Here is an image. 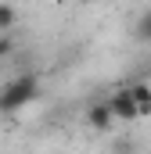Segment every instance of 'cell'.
<instances>
[{
    "instance_id": "1",
    "label": "cell",
    "mask_w": 151,
    "mask_h": 154,
    "mask_svg": "<svg viewBox=\"0 0 151 154\" xmlns=\"http://www.w3.org/2000/svg\"><path fill=\"white\" fill-rule=\"evenodd\" d=\"M40 97V79L36 72H22L0 90V115H18L25 104H33Z\"/></svg>"
},
{
    "instance_id": "2",
    "label": "cell",
    "mask_w": 151,
    "mask_h": 154,
    "mask_svg": "<svg viewBox=\"0 0 151 154\" xmlns=\"http://www.w3.org/2000/svg\"><path fill=\"white\" fill-rule=\"evenodd\" d=\"M108 104H112V111H115V122H137L140 118V104L133 100V93H130V86H122V90H115L112 97H108Z\"/></svg>"
},
{
    "instance_id": "3",
    "label": "cell",
    "mask_w": 151,
    "mask_h": 154,
    "mask_svg": "<svg viewBox=\"0 0 151 154\" xmlns=\"http://www.w3.org/2000/svg\"><path fill=\"white\" fill-rule=\"evenodd\" d=\"M86 125L94 129V133H112L115 125V111L108 100H97V104H90L86 108Z\"/></svg>"
},
{
    "instance_id": "4",
    "label": "cell",
    "mask_w": 151,
    "mask_h": 154,
    "mask_svg": "<svg viewBox=\"0 0 151 154\" xmlns=\"http://www.w3.org/2000/svg\"><path fill=\"white\" fill-rule=\"evenodd\" d=\"M130 93L140 104V118H151V86L148 82H130Z\"/></svg>"
},
{
    "instance_id": "5",
    "label": "cell",
    "mask_w": 151,
    "mask_h": 154,
    "mask_svg": "<svg viewBox=\"0 0 151 154\" xmlns=\"http://www.w3.org/2000/svg\"><path fill=\"white\" fill-rule=\"evenodd\" d=\"M133 36H137V43H151V7L137 18V25H133Z\"/></svg>"
},
{
    "instance_id": "6",
    "label": "cell",
    "mask_w": 151,
    "mask_h": 154,
    "mask_svg": "<svg viewBox=\"0 0 151 154\" xmlns=\"http://www.w3.org/2000/svg\"><path fill=\"white\" fill-rule=\"evenodd\" d=\"M14 25H18V11H14L11 4H0V32L7 36V32H11Z\"/></svg>"
},
{
    "instance_id": "7",
    "label": "cell",
    "mask_w": 151,
    "mask_h": 154,
    "mask_svg": "<svg viewBox=\"0 0 151 154\" xmlns=\"http://www.w3.org/2000/svg\"><path fill=\"white\" fill-rule=\"evenodd\" d=\"M11 54H14V39H11V36H0V61L11 57Z\"/></svg>"
}]
</instances>
